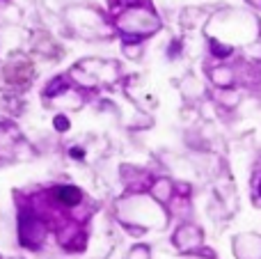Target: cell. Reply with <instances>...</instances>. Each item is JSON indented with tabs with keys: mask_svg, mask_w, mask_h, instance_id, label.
I'll return each mask as SVG.
<instances>
[{
	"mask_svg": "<svg viewBox=\"0 0 261 259\" xmlns=\"http://www.w3.org/2000/svg\"><path fill=\"white\" fill-rule=\"evenodd\" d=\"M259 195H261V181H259Z\"/></svg>",
	"mask_w": 261,
	"mask_h": 259,
	"instance_id": "52a82bcc",
	"label": "cell"
},
{
	"mask_svg": "<svg viewBox=\"0 0 261 259\" xmlns=\"http://www.w3.org/2000/svg\"><path fill=\"white\" fill-rule=\"evenodd\" d=\"M211 48H213V53H216L218 58H227V55L232 53V50L227 48V46H220L218 41H211Z\"/></svg>",
	"mask_w": 261,
	"mask_h": 259,
	"instance_id": "3957f363",
	"label": "cell"
},
{
	"mask_svg": "<svg viewBox=\"0 0 261 259\" xmlns=\"http://www.w3.org/2000/svg\"><path fill=\"white\" fill-rule=\"evenodd\" d=\"M71 156H76V159H80V156H83V149H71Z\"/></svg>",
	"mask_w": 261,
	"mask_h": 259,
	"instance_id": "8992f818",
	"label": "cell"
},
{
	"mask_svg": "<svg viewBox=\"0 0 261 259\" xmlns=\"http://www.w3.org/2000/svg\"><path fill=\"white\" fill-rule=\"evenodd\" d=\"M55 129H58V131H67V129H69V120H67V117H62V115H60V117H55Z\"/></svg>",
	"mask_w": 261,
	"mask_h": 259,
	"instance_id": "5b68a950",
	"label": "cell"
},
{
	"mask_svg": "<svg viewBox=\"0 0 261 259\" xmlns=\"http://www.w3.org/2000/svg\"><path fill=\"white\" fill-rule=\"evenodd\" d=\"M62 87H64V80H62V78H58V80H53V83L48 85V90H46V94L53 96V94H58V92L62 90Z\"/></svg>",
	"mask_w": 261,
	"mask_h": 259,
	"instance_id": "277c9868",
	"label": "cell"
},
{
	"mask_svg": "<svg viewBox=\"0 0 261 259\" xmlns=\"http://www.w3.org/2000/svg\"><path fill=\"white\" fill-rule=\"evenodd\" d=\"M55 199H58L60 204H64V206H76L80 202V190L78 188H74V186H60V188H55Z\"/></svg>",
	"mask_w": 261,
	"mask_h": 259,
	"instance_id": "7a4b0ae2",
	"label": "cell"
},
{
	"mask_svg": "<svg viewBox=\"0 0 261 259\" xmlns=\"http://www.w3.org/2000/svg\"><path fill=\"white\" fill-rule=\"evenodd\" d=\"M41 236H44V227H41L39 220L30 214L21 216V241L30 248H35V245H39Z\"/></svg>",
	"mask_w": 261,
	"mask_h": 259,
	"instance_id": "6da1fadb",
	"label": "cell"
}]
</instances>
